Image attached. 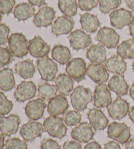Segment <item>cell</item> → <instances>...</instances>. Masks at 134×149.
Returning <instances> with one entry per match:
<instances>
[{"mask_svg": "<svg viewBox=\"0 0 134 149\" xmlns=\"http://www.w3.org/2000/svg\"><path fill=\"white\" fill-rule=\"evenodd\" d=\"M66 71L74 81L80 82L84 79L87 71L85 61L81 58H73L67 63Z\"/></svg>", "mask_w": 134, "mask_h": 149, "instance_id": "8", "label": "cell"}, {"mask_svg": "<svg viewBox=\"0 0 134 149\" xmlns=\"http://www.w3.org/2000/svg\"><path fill=\"white\" fill-rule=\"evenodd\" d=\"M15 0H0V13L3 15H9L15 5Z\"/></svg>", "mask_w": 134, "mask_h": 149, "instance_id": "41", "label": "cell"}, {"mask_svg": "<svg viewBox=\"0 0 134 149\" xmlns=\"http://www.w3.org/2000/svg\"><path fill=\"white\" fill-rule=\"evenodd\" d=\"M82 115L77 111H69L64 114L63 120L68 126H75L81 121Z\"/></svg>", "mask_w": 134, "mask_h": 149, "instance_id": "35", "label": "cell"}, {"mask_svg": "<svg viewBox=\"0 0 134 149\" xmlns=\"http://www.w3.org/2000/svg\"><path fill=\"white\" fill-rule=\"evenodd\" d=\"M10 28L5 24H0V45L6 44L9 39Z\"/></svg>", "mask_w": 134, "mask_h": 149, "instance_id": "43", "label": "cell"}, {"mask_svg": "<svg viewBox=\"0 0 134 149\" xmlns=\"http://www.w3.org/2000/svg\"><path fill=\"white\" fill-rule=\"evenodd\" d=\"M68 39L71 48L75 50L85 49L92 42L90 36L81 30L72 31L68 37Z\"/></svg>", "mask_w": 134, "mask_h": 149, "instance_id": "19", "label": "cell"}, {"mask_svg": "<svg viewBox=\"0 0 134 149\" xmlns=\"http://www.w3.org/2000/svg\"><path fill=\"white\" fill-rule=\"evenodd\" d=\"M63 149H82V145L77 141H68L63 145Z\"/></svg>", "mask_w": 134, "mask_h": 149, "instance_id": "44", "label": "cell"}, {"mask_svg": "<svg viewBox=\"0 0 134 149\" xmlns=\"http://www.w3.org/2000/svg\"><path fill=\"white\" fill-rule=\"evenodd\" d=\"M44 127L41 122L30 120L20 127V135L26 142H32L37 137L42 136Z\"/></svg>", "mask_w": 134, "mask_h": 149, "instance_id": "7", "label": "cell"}, {"mask_svg": "<svg viewBox=\"0 0 134 149\" xmlns=\"http://www.w3.org/2000/svg\"><path fill=\"white\" fill-rule=\"evenodd\" d=\"M90 124L95 130H103L108 126L109 120L102 111L99 109H92L87 114Z\"/></svg>", "mask_w": 134, "mask_h": 149, "instance_id": "22", "label": "cell"}, {"mask_svg": "<svg viewBox=\"0 0 134 149\" xmlns=\"http://www.w3.org/2000/svg\"><path fill=\"white\" fill-rule=\"evenodd\" d=\"M26 142L24 140L14 137L7 139L5 145L6 149H28Z\"/></svg>", "mask_w": 134, "mask_h": 149, "instance_id": "38", "label": "cell"}, {"mask_svg": "<svg viewBox=\"0 0 134 149\" xmlns=\"http://www.w3.org/2000/svg\"><path fill=\"white\" fill-rule=\"evenodd\" d=\"M56 17V11L53 8L44 6L34 15L33 22L37 27H48L52 23Z\"/></svg>", "mask_w": 134, "mask_h": 149, "instance_id": "18", "label": "cell"}, {"mask_svg": "<svg viewBox=\"0 0 134 149\" xmlns=\"http://www.w3.org/2000/svg\"><path fill=\"white\" fill-rule=\"evenodd\" d=\"M105 68L109 73L116 74H124L127 65L124 60L119 55H112L105 62Z\"/></svg>", "mask_w": 134, "mask_h": 149, "instance_id": "25", "label": "cell"}, {"mask_svg": "<svg viewBox=\"0 0 134 149\" xmlns=\"http://www.w3.org/2000/svg\"><path fill=\"white\" fill-rule=\"evenodd\" d=\"M129 110V103L120 96H118L116 100L107 107L109 116L112 119L119 120L126 116Z\"/></svg>", "mask_w": 134, "mask_h": 149, "instance_id": "10", "label": "cell"}, {"mask_svg": "<svg viewBox=\"0 0 134 149\" xmlns=\"http://www.w3.org/2000/svg\"><path fill=\"white\" fill-rule=\"evenodd\" d=\"M127 6L134 13V0H125Z\"/></svg>", "mask_w": 134, "mask_h": 149, "instance_id": "49", "label": "cell"}, {"mask_svg": "<svg viewBox=\"0 0 134 149\" xmlns=\"http://www.w3.org/2000/svg\"><path fill=\"white\" fill-rule=\"evenodd\" d=\"M35 7L29 3H21L15 7L13 14L18 21H24L35 15Z\"/></svg>", "mask_w": 134, "mask_h": 149, "instance_id": "31", "label": "cell"}, {"mask_svg": "<svg viewBox=\"0 0 134 149\" xmlns=\"http://www.w3.org/2000/svg\"><path fill=\"white\" fill-rule=\"evenodd\" d=\"M37 88L32 81H22L18 85L14 93L15 100L23 103L31 100L36 95Z\"/></svg>", "mask_w": 134, "mask_h": 149, "instance_id": "12", "label": "cell"}, {"mask_svg": "<svg viewBox=\"0 0 134 149\" xmlns=\"http://www.w3.org/2000/svg\"><path fill=\"white\" fill-rule=\"evenodd\" d=\"M13 54L8 48L0 47V68H3L11 62Z\"/></svg>", "mask_w": 134, "mask_h": 149, "instance_id": "39", "label": "cell"}, {"mask_svg": "<svg viewBox=\"0 0 134 149\" xmlns=\"http://www.w3.org/2000/svg\"><path fill=\"white\" fill-rule=\"evenodd\" d=\"M128 115L131 120L134 123V106H132V107H130L129 112H128Z\"/></svg>", "mask_w": 134, "mask_h": 149, "instance_id": "50", "label": "cell"}, {"mask_svg": "<svg viewBox=\"0 0 134 149\" xmlns=\"http://www.w3.org/2000/svg\"><path fill=\"white\" fill-rule=\"evenodd\" d=\"M99 0H78L80 9L83 11H90L98 6Z\"/></svg>", "mask_w": 134, "mask_h": 149, "instance_id": "40", "label": "cell"}, {"mask_svg": "<svg viewBox=\"0 0 134 149\" xmlns=\"http://www.w3.org/2000/svg\"><path fill=\"white\" fill-rule=\"evenodd\" d=\"M69 108V103L65 95H56L49 101L47 104V112L50 116H58L65 114Z\"/></svg>", "mask_w": 134, "mask_h": 149, "instance_id": "20", "label": "cell"}, {"mask_svg": "<svg viewBox=\"0 0 134 149\" xmlns=\"http://www.w3.org/2000/svg\"><path fill=\"white\" fill-rule=\"evenodd\" d=\"M51 56L54 60L61 65L68 63L71 58V54L67 47L61 45H55L52 49Z\"/></svg>", "mask_w": 134, "mask_h": 149, "instance_id": "30", "label": "cell"}, {"mask_svg": "<svg viewBox=\"0 0 134 149\" xmlns=\"http://www.w3.org/2000/svg\"><path fill=\"white\" fill-rule=\"evenodd\" d=\"M96 39L108 49H114L119 44L120 36L112 28L103 27L99 30Z\"/></svg>", "mask_w": 134, "mask_h": 149, "instance_id": "9", "label": "cell"}, {"mask_svg": "<svg viewBox=\"0 0 134 149\" xmlns=\"http://www.w3.org/2000/svg\"><path fill=\"white\" fill-rule=\"evenodd\" d=\"M50 47L40 36H35L28 42V52L34 58H41L49 54Z\"/></svg>", "mask_w": 134, "mask_h": 149, "instance_id": "15", "label": "cell"}, {"mask_svg": "<svg viewBox=\"0 0 134 149\" xmlns=\"http://www.w3.org/2000/svg\"><path fill=\"white\" fill-rule=\"evenodd\" d=\"M58 6L60 11L68 17H72L77 13V0H58Z\"/></svg>", "mask_w": 134, "mask_h": 149, "instance_id": "33", "label": "cell"}, {"mask_svg": "<svg viewBox=\"0 0 134 149\" xmlns=\"http://www.w3.org/2000/svg\"><path fill=\"white\" fill-rule=\"evenodd\" d=\"M117 54L123 59H134V39H129L117 46Z\"/></svg>", "mask_w": 134, "mask_h": 149, "instance_id": "32", "label": "cell"}, {"mask_svg": "<svg viewBox=\"0 0 134 149\" xmlns=\"http://www.w3.org/2000/svg\"><path fill=\"white\" fill-rule=\"evenodd\" d=\"M55 86L58 91L63 95H68L73 91L74 81L68 74L61 73L54 79Z\"/></svg>", "mask_w": 134, "mask_h": 149, "instance_id": "26", "label": "cell"}, {"mask_svg": "<svg viewBox=\"0 0 134 149\" xmlns=\"http://www.w3.org/2000/svg\"><path fill=\"white\" fill-rule=\"evenodd\" d=\"M130 96L134 100V82L130 88Z\"/></svg>", "mask_w": 134, "mask_h": 149, "instance_id": "53", "label": "cell"}, {"mask_svg": "<svg viewBox=\"0 0 134 149\" xmlns=\"http://www.w3.org/2000/svg\"><path fill=\"white\" fill-rule=\"evenodd\" d=\"M37 89L39 97L45 101H49L57 95V88L47 82L39 84Z\"/></svg>", "mask_w": 134, "mask_h": 149, "instance_id": "34", "label": "cell"}, {"mask_svg": "<svg viewBox=\"0 0 134 149\" xmlns=\"http://www.w3.org/2000/svg\"><path fill=\"white\" fill-rule=\"evenodd\" d=\"M2 20V15H1V13H0V22H1Z\"/></svg>", "mask_w": 134, "mask_h": 149, "instance_id": "54", "label": "cell"}, {"mask_svg": "<svg viewBox=\"0 0 134 149\" xmlns=\"http://www.w3.org/2000/svg\"><path fill=\"white\" fill-rule=\"evenodd\" d=\"M107 136L110 139L124 145L130 139V129L124 123L113 122L108 126Z\"/></svg>", "mask_w": 134, "mask_h": 149, "instance_id": "5", "label": "cell"}, {"mask_svg": "<svg viewBox=\"0 0 134 149\" xmlns=\"http://www.w3.org/2000/svg\"><path fill=\"white\" fill-rule=\"evenodd\" d=\"M112 97L108 86L105 84L96 86L94 92V105L97 108H106L111 104Z\"/></svg>", "mask_w": 134, "mask_h": 149, "instance_id": "14", "label": "cell"}, {"mask_svg": "<svg viewBox=\"0 0 134 149\" xmlns=\"http://www.w3.org/2000/svg\"><path fill=\"white\" fill-rule=\"evenodd\" d=\"M86 74L98 84L104 83L109 79V73L105 65L102 63H90L87 68Z\"/></svg>", "mask_w": 134, "mask_h": 149, "instance_id": "17", "label": "cell"}, {"mask_svg": "<svg viewBox=\"0 0 134 149\" xmlns=\"http://www.w3.org/2000/svg\"><path fill=\"white\" fill-rule=\"evenodd\" d=\"M111 25L117 29H122L130 26L134 22V15L132 12L124 8L114 10L109 15Z\"/></svg>", "mask_w": 134, "mask_h": 149, "instance_id": "6", "label": "cell"}, {"mask_svg": "<svg viewBox=\"0 0 134 149\" xmlns=\"http://www.w3.org/2000/svg\"><path fill=\"white\" fill-rule=\"evenodd\" d=\"M41 149H61L60 145L57 141L52 139H44L42 140L40 145Z\"/></svg>", "mask_w": 134, "mask_h": 149, "instance_id": "42", "label": "cell"}, {"mask_svg": "<svg viewBox=\"0 0 134 149\" xmlns=\"http://www.w3.org/2000/svg\"><path fill=\"white\" fill-rule=\"evenodd\" d=\"M8 45L13 56L22 58L28 54V41L26 37L21 33H15L8 39Z\"/></svg>", "mask_w": 134, "mask_h": 149, "instance_id": "3", "label": "cell"}, {"mask_svg": "<svg viewBox=\"0 0 134 149\" xmlns=\"http://www.w3.org/2000/svg\"><path fill=\"white\" fill-rule=\"evenodd\" d=\"M122 3V0H99L100 11L103 14H109L111 10L117 9Z\"/></svg>", "mask_w": 134, "mask_h": 149, "instance_id": "36", "label": "cell"}, {"mask_svg": "<svg viewBox=\"0 0 134 149\" xmlns=\"http://www.w3.org/2000/svg\"><path fill=\"white\" fill-rule=\"evenodd\" d=\"M103 149H122L121 147H120V145L119 143L114 141H109L105 143L104 145Z\"/></svg>", "mask_w": 134, "mask_h": 149, "instance_id": "45", "label": "cell"}, {"mask_svg": "<svg viewBox=\"0 0 134 149\" xmlns=\"http://www.w3.org/2000/svg\"><path fill=\"white\" fill-rule=\"evenodd\" d=\"M29 3H30L33 6L41 7L43 5L46 4V0H28Z\"/></svg>", "mask_w": 134, "mask_h": 149, "instance_id": "47", "label": "cell"}, {"mask_svg": "<svg viewBox=\"0 0 134 149\" xmlns=\"http://www.w3.org/2000/svg\"><path fill=\"white\" fill-rule=\"evenodd\" d=\"M20 124V118L17 114L0 117V132L5 137L17 134Z\"/></svg>", "mask_w": 134, "mask_h": 149, "instance_id": "11", "label": "cell"}, {"mask_svg": "<svg viewBox=\"0 0 134 149\" xmlns=\"http://www.w3.org/2000/svg\"><path fill=\"white\" fill-rule=\"evenodd\" d=\"M87 58L92 63H103L107 60V50L102 44L91 46L87 52Z\"/></svg>", "mask_w": 134, "mask_h": 149, "instance_id": "24", "label": "cell"}, {"mask_svg": "<svg viewBox=\"0 0 134 149\" xmlns=\"http://www.w3.org/2000/svg\"><path fill=\"white\" fill-rule=\"evenodd\" d=\"M129 30H130V35L133 37L134 39V22L129 27Z\"/></svg>", "mask_w": 134, "mask_h": 149, "instance_id": "52", "label": "cell"}, {"mask_svg": "<svg viewBox=\"0 0 134 149\" xmlns=\"http://www.w3.org/2000/svg\"><path fill=\"white\" fill-rule=\"evenodd\" d=\"M71 103L73 109L79 112L83 111L92 102L93 94L91 90L83 86H78L73 90L70 95Z\"/></svg>", "mask_w": 134, "mask_h": 149, "instance_id": "1", "label": "cell"}, {"mask_svg": "<svg viewBox=\"0 0 134 149\" xmlns=\"http://www.w3.org/2000/svg\"><path fill=\"white\" fill-rule=\"evenodd\" d=\"M36 67L43 81H52L56 79L58 64L51 58L48 56L39 58L36 61Z\"/></svg>", "mask_w": 134, "mask_h": 149, "instance_id": "4", "label": "cell"}, {"mask_svg": "<svg viewBox=\"0 0 134 149\" xmlns=\"http://www.w3.org/2000/svg\"><path fill=\"white\" fill-rule=\"evenodd\" d=\"M13 108V103L7 99L3 92H0V117L9 114Z\"/></svg>", "mask_w": 134, "mask_h": 149, "instance_id": "37", "label": "cell"}, {"mask_svg": "<svg viewBox=\"0 0 134 149\" xmlns=\"http://www.w3.org/2000/svg\"><path fill=\"white\" fill-rule=\"evenodd\" d=\"M15 71L24 79H31L36 72V68L31 60H25L18 62L15 64Z\"/></svg>", "mask_w": 134, "mask_h": 149, "instance_id": "28", "label": "cell"}, {"mask_svg": "<svg viewBox=\"0 0 134 149\" xmlns=\"http://www.w3.org/2000/svg\"><path fill=\"white\" fill-rule=\"evenodd\" d=\"M80 22L82 30L90 33H95L101 26L97 16L88 13L81 15Z\"/></svg>", "mask_w": 134, "mask_h": 149, "instance_id": "27", "label": "cell"}, {"mask_svg": "<svg viewBox=\"0 0 134 149\" xmlns=\"http://www.w3.org/2000/svg\"><path fill=\"white\" fill-rule=\"evenodd\" d=\"M126 149H134V138L130 139L129 141L126 143Z\"/></svg>", "mask_w": 134, "mask_h": 149, "instance_id": "48", "label": "cell"}, {"mask_svg": "<svg viewBox=\"0 0 134 149\" xmlns=\"http://www.w3.org/2000/svg\"><path fill=\"white\" fill-rule=\"evenodd\" d=\"M84 149H101V145L97 141H92L88 143Z\"/></svg>", "mask_w": 134, "mask_h": 149, "instance_id": "46", "label": "cell"}, {"mask_svg": "<svg viewBox=\"0 0 134 149\" xmlns=\"http://www.w3.org/2000/svg\"><path fill=\"white\" fill-rule=\"evenodd\" d=\"M94 134L95 132L91 124L84 122L71 130V137L79 143H88L93 139Z\"/></svg>", "mask_w": 134, "mask_h": 149, "instance_id": "13", "label": "cell"}, {"mask_svg": "<svg viewBox=\"0 0 134 149\" xmlns=\"http://www.w3.org/2000/svg\"><path fill=\"white\" fill-rule=\"evenodd\" d=\"M5 146V136L0 134V149H3Z\"/></svg>", "mask_w": 134, "mask_h": 149, "instance_id": "51", "label": "cell"}, {"mask_svg": "<svg viewBox=\"0 0 134 149\" xmlns=\"http://www.w3.org/2000/svg\"><path fill=\"white\" fill-rule=\"evenodd\" d=\"M16 82L13 71L10 68H3L0 70V89L4 92L13 90Z\"/></svg>", "mask_w": 134, "mask_h": 149, "instance_id": "29", "label": "cell"}, {"mask_svg": "<svg viewBox=\"0 0 134 149\" xmlns=\"http://www.w3.org/2000/svg\"><path fill=\"white\" fill-rule=\"evenodd\" d=\"M108 88L118 96L126 95L129 90V86L123 74H114L112 76L108 82Z\"/></svg>", "mask_w": 134, "mask_h": 149, "instance_id": "23", "label": "cell"}, {"mask_svg": "<svg viewBox=\"0 0 134 149\" xmlns=\"http://www.w3.org/2000/svg\"><path fill=\"white\" fill-rule=\"evenodd\" d=\"M46 103L42 98H37L29 101L24 108L25 113L31 120L36 121L43 118L46 108Z\"/></svg>", "mask_w": 134, "mask_h": 149, "instance_id": "16", "label": "cell"}, {"mask_svg": "<svg viewBox=\"0 0 134 149\" xmlns=\"http://www.w3.org/2000/svg\"><path fill=\"white\" fill-rule=\"evenodd\" d=\"M132 69H133V72H134V61H133V63H132Z\"/></svg>", "mask_w": 134, "mask_h": 149, "instance_id": "55", "label": "cell"}, {"mask_svg": "<svg viewBox=\"0 0 134 149\" xmlns=\"http://www.w3.org/2000/svg\"><path fill=\"white\" fill-rule=\"evenodd\" d=\"M74 24L75 22L71 18L66 16L59 17L52 24V33L56 36L68 34L73 30Z\"/></svg>", "mask_w": 134, "mask_h": 149, "instance_id": "21", "label": "cell"}, {"mask_svg": "<svg viewBox=\"0 0 134 149\" xmlns=\"http://www.w3.org/2000/svg\"><path fill=\"white\" fill-rule=\"evenodd\" d=\"M43 125L45 131L52 137L61 139L66 136L67 127L61 117L50 116L45 120Z\"/></svg>", "mask_w": 134, "mask_h": 149, "instance_id": "2", "label": "cell"}]
</instances>
